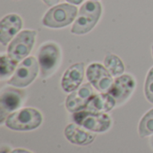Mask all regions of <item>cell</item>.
<instances>
[{"label":"cell","mask_w":153,"mask_h":153,"mask_svg":"<svg viewBox=\"0 0 153 153\" xmlns=\"http://www.w3.org/2000/svg\"><path fill=\"white\" fill-rule=\"evenodd\" d=\"M17 63L15 60L12 59L9 56L3 55L0 57V76L2 79L9 76L14 71Z\"/></svg>","instance_id":"18"},{"label":"cell","mask_w":153,"mask_h":153,"mask_svg":"<svg viewBox=\"0 0 153 153\" xmlns=\"http://www.w3.org/2000/svg\"><path fill=\"white\" fill-rule=\"evenodd\" d=\"M84 75V64L77 63L71 65L62 77L61 85L65 92H73L77 90L82 82Z\"/></svg>","instance_id":"13"},{"label":"cell","mask_w":153,"mask_h":153,"mask_svg":"<svg viewBox=\"0 0 153 153\" xmlns=\"http://www.w3.org/2000/svg\"><path fill=\"white\" fill-rule=\"evenodd\" d=\"M134 87L135 82L133 76L124 74L115 80V82L108 91V93L115 99L117 104H121L130 97Z\"/></svg>","instance_id":"11"},{"label":"cell","mask_w":153,"mask_h":153,"mask_svg":"<svg viewBox=\"0 0 153 153\" xmlns=\"http://www.w3.org/2000/svg\"><path fill=\"white\" fill-rule=\"evenodd\" d=\"M152 54H153V47H152Z\"/></svg>","instance_id":"24"},{"label":"cell","mask_w":153,"mask_h":153,"mask_svg":"<svg viewBox=\"0 0 153 153\" xmlns=\"http://www.w3.org/2000/svg\"><path fill=\"white\" fill-rule=\"evenodd\" d=\"M152 145H153V139H152Z\"/></svg>","instance_id":"25"},{"label":"cell","mask_w":153,"mask_h":153,"mask_svg":"<svg viewBox=\"0 0 153 153\" xmlns=\"http://www.w3.org/2000/svg\"><path fill=\"white\" fill-rule=\"evenodd\" d=\"M36 34V31L32 30L21 31L10 43L7 50L8 56L16 62L27 57L33 48Z\"/></svg>","instance_id":"6"},{"label":"cell","mask_w":153,"mask_h":153,"mask_svg":"<svg viewBox=\"0 0 153 153\" xmlns=\"http://www.w3.org/2000/svg\"><path fill=\"white\" fill-rule=\"evenodd\" d=\"M22 27V18L15 13H11L4 16L0 22V42L3 46L7 43L16 35Z\"/></svg>","instance_id":"12"},{"label":"cell","mask_w":153,"mask_h":153,"mask_svg":"<svg viewBox=\"0 0 153 153\" xmlns=\"http://www.w3.org/2000/svg\"><path fill=\"white\" fill-rule=\"evenodd\" d=\"M60 59L61 51L56 43L48 42L42 45L39 50V64L41 77L46 78L52 74L58 67Z\"/></svg>","instance_id":"5"},{"label":"cell","mask_w":153,"mask_h":153,"mask_svg":"<svg viewBox=\"0 0 153 153\" xmlns=\"http://www.w3.org/2000/svg\"><path fill=\"white\" fill-rule=\"evenodd\" d=\"M65 135L66 139L76 145H88L95 140V134L81 129L78 126L70 124L65 129Z\"/></svg>","instance_id":"14"},{"label":"cell","mask_w":153,"mask_h":153,"mask_svg":"<svg viewBox=\"0 0 153 153\" xmlns=\"http://www.w3.org/2000/svg\"><path fill=\"white\" fill-rule=\"evenodd\" d=\"M1 153H11V152H9V150H8V148H2Z\"/></svg>","instance_id":"23"},{"label":"cell","mask_w":153,"mask_h":153,"mask_svg":"<svg viewBox=\"0 0 153 153\" xmlns=\"http://www.w3.org/2000/svg\"><path fill=\"white\" fill-rule=\"evenodd\" d=\"M77 13V7L72 4H60L46 13L42 19V23L48 28H63L74 22Z\"/></svg>","instance_id":"3"},{"label":"cell","mask_w":153,"mask_h":153,"mask_svg":"<svg viewBox=\"0 0 153 153\" xmlns=\"http://www.w3.org/2000/svg\"><path fill=\"white\" fill-rule=\"evenodd\" d=\"M24 100V92L14 89L5 88L0 97V123L2 124L8 114L21 107Z\"/></svg>","instance_id":"9"},{"label":"cell","mask_w":153,"mask_h":153,"mask_svg":"<svg viewBox=\"0 0 153 153\" xmlns=\"http://www.w3.org/2000/svg\"><path fill=\"white\" fill-rule=\"evenodd\" d=\"M117 104L115 99L108 93L95 94L86 107V110L95 113H105L110 111Z\"/></svg>","instance_id":"15"},{"label":"cell","mask_w":153,"mask_h":153,"mask_svg":"<svg viewBox=\"0 0 153 153\" xmlns=\"http://www.w3.org/2000/svg\"><path fill=\"white\" fill-rule=\"evenodd\" d=\"M73 119L78 126L96 133L106 132L111 126V119L105 113H95L88 110L78 111L74 114Z\"/></svg>","instance_id":"4"},{"label":"cell","mask_w":153,"mask_h":153,"mask_svg":"<svg viewBox=\"0 0 153 153\" xmlns=\"http://www.w3.org/2000/svg\"><path fill=\"white\" fill-rule=\"evenodd\" d=\"M42 122V116L35 108H25L9 115L5 126L14 131H30L38 128Z\"/></svg>","instance_id":"2"},{"label":"cell","mask_w":153,"mask_h":153,"mask_svg":"<svg viewBox=\"0 0 153 153\" xmlns=\"http://www.w3.org/2000/svg\"><path fill=\"white\" fill-rule=\"evenodd\" d=\"M11 153H31L29 151H26V150H23V149H15L13 151H12Z\"/></svg>","instance_id":"21"},{"label":"cell","mask_w":153,"mask_h":153,"mask_svg":"<svg viewBox=\"0 0 153 153\" xmlns=\"http://www.w3.org/2000/svg\"><path fill=\"white\" fill-rule=\"evenodd\" d=\"M95 95L90 83H85L73 91L66 99L65 107L69 112H78L86 108L90 100Z\"/></svg>","instance_id":"10"},{"label":"cell","mask_w":153,"mask_h":153,"mask_svg":"<svg viewBox=\"0 0 153 153\" xmlns=\"http://www.w3.org/2000/svg\"><path fill=\"white\" fill-rule=\"evenodd\" d=\"M39 72V65L34 56L26 57L22 64L16 68L13 76L7 82L8 84L23 88L30 85L37 77Z\"/></svg>","instance_id":"7"},{"label":"cell","mask_w":153,"mask_h":153,"mask_svg":"<svg viewBox=\"0 0 153 153\" xmlns=\"http://www.w3.org/2000/svg\"><path fill=\"white\" fill-rule=\"evenodd\" d=\"M67 2H69L72 4H80L83 0H66Z\"/></svg>","instance_id":"22"},{"label":"cell","mask_w":153,"mask_h":153,"mask_svg":"<svg viewBox=\"0 0 153 153\" xmlns=\"http://www.w3.org/2000/svg\"><path fill=\"white\" fill-rule=\"evenodd\" d=\"M47 5H48V6H52V5H55V4H56L58 2H59V0H42Z\"/></svg>","instance_id":"20"},{"label":"cell","mask_w":153,"mask_h":153,"mask_svg":"<svg viewBox=\"0 0 153 153\" xmlns=\"http://www.w3.org/2000/svg\"><path fill=\"white\" fill-rule=\"evenodd\" d=\"M104 64H105L106 68L114 76L120 75L125 72L124 63L116 55H113V54L107 55L105 59H104Z\"/></svg>","instance_id":"16"},{"label":"cell","mask_w":153,"mask_h":153,"mask_svg":"<svg viewBox=\"0 0 153 153\" xmlns=\"http://www.w3.org/2000/svg\"><path fill=\"white\" fill-rule=\"evenodd\" d=\"M144 90H145V95L147 100L153 104V67L148 73Z\"/></svg>","instance_id":"19"},{"label":"cell","mask_w":153,"mask_h":153,"mask_svg":"<svg viewBox=\"0 0 153 153\" xmlns=\"http://www.w3.org/2000/svg\"><path fill=\"white\" fill-rule=\"evenodd\" d=\"M95 1H98V0H95Z\"/></svg>","instance_id":"26"},{"label":"cell","mask_w":153,"mask_h":153,"mask_svg":"<svg viewBox=\"0 0 153 153\" xmlns=\"http://www.w3.org/2000/svg\"><path fill=\"white\" fill-rule=\"evenodd\" d=\"M102 6L95 0L85 2L80 8L79 15L75 20L71 32L77 35L86 34L91 31L100 18Z\"/></svg>","instance_id":"1"},{"label":"cell","mask_w":153,"mask_h":153,"mask_svg":"<svg viewBox=\"0 0 153 153\" xmlns=\"http://www.w3.org/2000/svg\"><path fill=\"white\" fill-rule=\"evenodd\" d=\"M153 134V109L147 112L142 118L139 125V134L141 137H146Z\"/></svg>","instance_id":"17"},{"label":"cell","mask_w":153,"mask_h":153,"mask_svg":"<svg viewBox=\"0 0 153 153\" xmlns=\"http://www.w3.org/2000/svg\"><path fill=\"white\" fill-rule=\"evenodd\" d=\"M88 81L99 91H108L113 84L112 75L109 71L100 64H91L86 71Z\"/></svg>","instance_id":"8"}]
</instances>
